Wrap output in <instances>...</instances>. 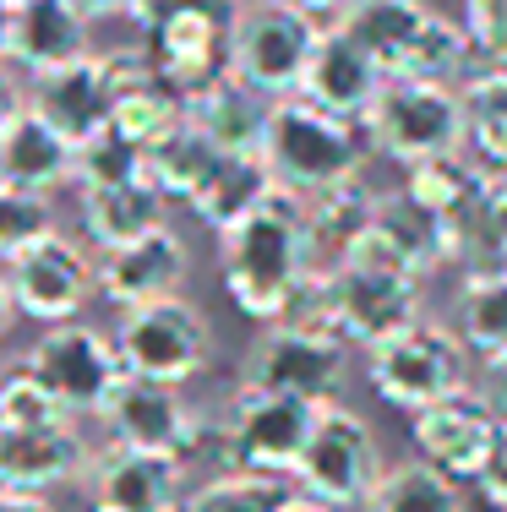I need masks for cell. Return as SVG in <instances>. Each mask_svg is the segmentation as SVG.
<instances>
[{
    "label": "cell",
    "instance_id": "cell-1",
    "mask_svg": "<svg viewBox=\"0 0 507 512\" xmlns=\"http://www.w3.org/2000/svg\"><path fill=\"white\" fill-rule=\"evenodd\" d=\"M317 267L306 229V202L295 191H273L257 213H246L235 229L219 235V278L224 295L235 300L240 316L251 322H279L295 300V289L306 284V273Z\"/></svg>",
    "mask_w": 507,
    "mask_h": 512
},
{
    "label": "cell",
    "instance_id": "cell-2",
    "mask_svg": "<svg viewBox=\"0 0 507 512\" xmlns=\"http://www.w3.org/2000/svg\"><path fill=\"white\" fill-rule=\"evenodd\" d=\"M371 142L360 120L328 115L311 99H279L268 115V137H262V164L273 169V186L295 191V197H317L338 180L366 175Z\"/></svg>",
    "mask_w": 507,
    "mask_h": 512
},
{
    "label": "cell",
    "instance_id": "cell-3",
    "mask_svg": "<svg viewBox=\"0 0 507 512\" xmlns=\"http://www.w3.org/2000/svg\"><path fill=\"white\" fill-rule=\"evenodd\" d=\"M322 28L311 11L289 6V0H235L229 6V55L224 71L257 88L262 99H295L306 82L311 50H317Z\"/></svg>",
    "mask_w": 507,
    "mask_h": 512
},
{
    "label": "cell",
    "instance_id": "cell-4",
    "mask_svg": "<svg viewBox=\"0 0 507 512\" xmlns=\"http://www.w3.org/2000/svg\"><path fill=\"white\" fill-rule=\"evenodd\" d=\"M371 153L388 164L409 169L426 158L464 153V99L453 82H426V77H382L377 99L360 115Z\"/></svg>",
    "mask_w": 507,
    "mask_h": 512
},
{
    "label": "cell",
    "instance_id": "cell-5",
    "mask_svg": "<svg viewBox=\"0 0 507 512\" xmlns=\"http://www.w3.org/2000/svg\"><path fill=\"white\" fill-rule=\"evenodd\" d=\"M322 404L289 393H262V387H235L224 409L213 414V474L219 469H257V474H289L311 442Z\"/></svg>",
    "mask_w": 507,
    "mask_h": 512
},
{
    "label": "cell",
    "instance_id": "cell-6",
    "mask_svg": "<svg viewBox=\"0 0 507 512\" xmlns=\"http://www.w3.org/2000/svg\"><path fill=\"white\" fill-rule=\"evenodd\" d=\"M366 382L382 404L415 414L475 387V360H469V344L453 327L415 322L366 349Z\"/></svg>",
    "mask_w": 507,
    "mask_h": 512
},
{
    "label": "cell",
    "instance_id": "cell-7",
    "mask_svg": "<svg viewBox=\"0 0 507 512\" xmlns=\"http://www.w3.org/2000/svg\"><path fill=\"white\" fill-rule=\"evenodd\" d=\"M115 349H120L126 376L186 387L213 365V322L186 295L126 306L115 316Z\"/></svg>",
    "mask_w": 507,
    "mask_h": 512
},
{
    "label": "cell",
    "instance_id": "cell-8",
    "mask_svg": "<svg viewBox=\"0 0 507 512\" xmlns=\"http://www.w3.org/2000/svg\"><path fill=\"white\" fill-rule=\"evenodd\" d=\"M382 447L371 436V425L344 404H322L317 425H311V442L295 463V491L311 502H328L338 512H360L366 496L382 480Z\"/></svg>",
    "mask_w": 507,
    "mask_h": 512
},
{
    "label": "cell",
    "instance_id": "cell-9",
    "mask_svg": "<svg viewBox=\"0 0 507 512\" xmlns=\"http://www.w3.org/2000/svg\"><path fill=\"white\" fill-rule=\"evenodd\" d=\"M22 365H28V371L50 387L60 404H66V414H77V420H99L104 404H110V393L126 382L115 333L82 322V316H77V322L44 327V333L28 344Z\"/></svg>",
    "mask_w": 507,
    "mask_h": 512
},
{
    "label": "cell",
    "instance_id": "cell-10",
    "mask_svg": "<svg viewBox=\"0 0 507 512\" xmlns=\"http://www.w3.org/2000/svg\"><path fill=\"white\" fill-rule=\"evenodd\" d=\"M99 425L120 447H142V453H169L191 469L197 458L213 453V420L191 404L180 387L148 382V376H126L110 393Z\"/></svg>",
    "mask_w": 507,
    "mask_h": 512
},
{
    "label": "cell",
    "instance_id": "cell-11",
    "mask_svg": "<svg viewBox=\"0 0 507 512\" xmlns=\"http://www.w3.org/2000/svg\"><path fill=\"white\" fill-rule=\"evenodd\" d=\"M349 376V344L333 333H306L289 322H268L251 338L240 360V387L289 393L306 404H338V387Z\"/></svg>",
    "mask_w": 507,
    "mask_h": 512
},
{
    "label": "cell",
    "instance_id": "cell-12",
    "mask_svg": "<svg viewBox=\"0 0 507 512\" xmlns=\"http://www.w3.org/2000/svg\"><path fill=\"white\" fill-rule=\"evenodd\" d=\"M328 295H333V322L344 344H382V338L404 333V327L426 322V278L398 273V267H377V262H355L338 256L328 267Z\"/></svg>",
    "mask_w": 507,
    "mask_h": 512
},
{
    "label": "cell",
    "instance_id": "cell-13",
    "mask_svg": "<svg viewBox=\"0 0 507 512\" xmlns=\"http://www.w3.org/2000/svg\"><path fill=\"white\" fill-rule=\"evenodd\" d=\"M6 284H11V300H17V316L39 327H55V322H77L88 311V300H99V278H93V256L55 235H44L39 246H28L22 256L6 262Z\"/></svg>",
    "mask_w": 507,
    "mask_h": 512
},
{
    "label": "cell",
    "instance_id": "cell-14",
    "mask_svg": "<svg viewBox=\"0 0 507 512\" xmlns=\"http://www.w3.org/2000/svg\"><path fill=\"white\" fill-rule=\"evenodd\" d=\"M77 491L88 512H180L186 507V463L169 453L104 442L88 453Z\"/></svg>",
    "mask_w": 507,
    "mask_h": 512
},
{
    "label": "cell",
    "instance_id": "cell-15",
    "mask_svg": "<svg viewBox=\"0 0 507 512\" xmlns=\"http://www.w3.org/2000/svg\"><path fill=\"white\" fill-rule=\"evenodd\" d=\"M497 436H502V414L480 398V387H464V393L442 398V404L409 414V442H415V458H426L431 469H442L458 485H475L480 480V469H486Z\"/></svg>",
    "mask_w": 507,
    "mask_h": 512
},
{
    "label": "cell",
    "instance_id": "cell-16",
    "mask_svg": "<svg viewBox=\"0 0 507 512\" xmlns=\"http://www.w3.org/2000/svg\"><path fill=\"white\" fill-rule=\"evenodd\" d=\"M142 50L153 55L159 77L180 93V99H186V93H197L202 82H213L224 71L229 17L213 6V0H186V6L169 11L159 28L142 33Z\"/></svg>",
    "mask_w": 507,
    "mask_h": 512
},
{
    "label": "cell",
    "instance_id": "cell-17",
    "mask_svg": "<svg viewBox=\"0 0 507 512\" xmlns=\"http://www.w3.org/2000/svg\"><path fill=\"white\" fill-rule=\"evenodd\" d=\"M93 278H99V300H110L115 311L169 300L191 278V246L164 224L120 251H93Z\"/></svg>",
    "mask_w": 507,
    "mask_h": 512
},
{
    "label": "cell",
    "instance_id": "cell-18",
    "mask_svg": "<svg viewBox=\"0 0 507 512\" xmlns=\"http://www.w3.org/2000/svg\"><path fill=\"white\" fill-rule=\"evenodd\" d=\"M104 77H110V126L137 148H153L169 126L186 120V99L159 77V66L142 44L104 55Z\"/></svg>",
    "mask_w": 507,
    "mask_h": 512
},
{
    "label": "cell",
    "instance_id": "cell-19",
    "mask_svg": "<svg viewBox=\"0 0 507 512\" xmlns=\"http://www.w3.org/2000/svg\"><path fill=\"white\" fill-rule=\"evenodd\" d=\"M88 453L93 447L77 420L44 425V431H0V491L55 496L82 480Z\"/></svg>",
    "mask_w": 507,
    "mask_h": 512
},
{
    "label": "cell",
    "instance_id": "cell-20",
    "mask_svg": "<svg viewBox=\"0 0 507 512\" xmlns=\"http://www.w3.org/2000/svg\"><path fill=\"white\" fill-rule=\"evenodd\" d=\"M22 104L50 120L71 148L88 142L93 131L110 126V77H104V55H82V60H71V66L28 77Z\"/></svg>",
    "mask_w": 507,
    "mask_h": 512
},
{
    "label": "cell",
    "instance_id": "cell-21",
    "mask_svg": "<svg viewBox=\"0 0 507 512\" xmlns=\"http://www.w3.org/2000/svg\"><path fill=\"white\" fill-rule=\"evenodd\" d=\"M77 180V148L50 126L44 115H33L28 104L0 126V186L33 191V197H55L60 186Z\"/></svg>",
    "mask_w": 507,
    "mask_h": 512
},
{
    "label": "cell",
    "instance_id": "cell-22",
    "mask_svg": "<svg viewBox=\"0 0 507 512\" xmlns=\"http://www.w3.org/2000/svg\"><path fill=\"white\" fill-rule=\"evenodd\" d=\"M382 77H388V71L360 50L355 39H344V33L328 22V28H322V39H317V50H311L306 82H300V99H311L317 109H328V115L360 120L371 109V99H377Z\"/></svg>",
    "mask_w": 507,
    "mask_h": 512
},
{
    "label": "cell",
    "instance_id": "cell-23",
    "mask_svg": "<svg viewBox=\"0 0 507 512\" xmlns=\"http://www.w3.org/2000/svg\"><path fill=\"white\" fill-rule=\"evenodd\" d=\"M88 28L71 0H17L11 6V66L22 77H44L55 66H71V60L93 55L88 50Z\"/></svg>",
    "mask_w": 507,
    "mask_h": 512
},
{
    "label": "cell",
    "instance_id": "cell-24",
    "mask_svg": "<svg viewBox=\"0 0 507 512\" xmlns=\"http://www.w3.org/2000/svg\"><path fill=\"white\" fill-rule=\"evenodd\" d=\"M268 115H273V99H262L257 88H246V82L229 77V71H219L213 82H202L197 93H186V120L219 153H262Z\"/></svg>",
    "mask_w": 507,
    "mask_h": 512
},
{
    "label": "cell",
    "instance_id": "cell-25",
    "mask_svg": "<svg viewBox=\"0 0 507 512\" xmlns=\"http://www.w3.org/2000/svg\"><path fill=\"white\" fill-rule=\"evenodd\" d=\"M426 22H431L426 0H349L333 17V28L344 39H355L388 77H398L409 50H415V39L426 33Z\"/></svg>",
    "mask_w": 507,
    "mask_h": 512
},
{
    "label": "cell",
    "instance_id": "cell-26",
    "mask_svg": "<svg viewBox=\"0 0 507 512\" xmlns=\"http://www.w3.org/2000/svg\"><path fill=\"white\" fill-rule=\"evenodd\" d=\"M273 191L279 186H273V169L262 164V153H224L186 207L197 213V224H208L213 235H224V229H235L246 213H257Z\"/></svg>",
    "mask_w": 507,
    "mask_h": 512
},
{
    "label": "cell",
    "instance_id": "cell-27",
    "mask_svg": "<svg viewBox=\"0 0 507 512\" xmlns=\"http://www.w3.org/2000/svg\"><path fill=\"white\" fill-rule=\"evenodd\" d=\"M164 224H169V202L148 180H126V186H110V191H82V229H88L93 251H120Z\"/></svg>",
    "mask_w": 507,
    "mask_h": 512
},
{
    "label": "cell",
    "instance_id": "cell-28",
    "mask_svg": "<svg viewBox=\"0 0 507 512\" xmlns=\"http://www.w3.org/2000/svg\"><path fill=\"white\" fill-rule=\"evenodd\" d=\"M306 202V229H311V251H317V267H333L344 246L360 235V229L377 218L382 191L371 186L366 175L355 180H338V186L317 191V197H300Z\"/></svg>",
    "mask_w": 507,
    "mask_h": 512
},
{
    "label": "cell",
    "instance_id": "cell-29",
    "mask_svg": "<svg viewBox=\"0 0 507 512\" xmlns=\"http://www.w3.org/2000/svg\"><path fill=\"white\" fill-rule=\"evenodd\" d=\"M464 99V148L469 158L507 175V66H475L458 82Z\"/></svg>",
    "mask_w": 507,
    "mask_h": 512
},
{
    "label": "cell",
    "instance_id": "cell-30",
    "mask_svg": "<svg viewBox=\"0 0 507 512\" xmlns=\"http://www.w3.org/2000/svg\"><path fill=\"white\" fill-rule=\"evenodd\" d=\"M219 158L224 153L213 148L191 120H180V126H169L153 148H142V180H148L164 202H191Z\"/></svg>",
    "mask_w": 507,
    "mask_h": 512
},
{
    "label": "cell",
    "instance_id": "cell-31",
    "mask_svg": "<svg viewBox=\"0 0 507 512\" xmlns=\"http://www.w3.org/2000/svg\"><path fill=\"white\" fill-rule=\"evenodd\" d=\"M458 338L469 344V355H502L507 349V262H480L464 267L458 278Z\"/></svg>",
    "mask_w": 507,
    "mask_h": 512
},
{
    "label": "cell",
    "instance_id": "cell-32",
    "mask_svg": "<svg viewBox=\"0 0 507 512\" xmlns=\"http://www.w3.org/2000/svg\"><path fill=\"white\" fill-rule=\"evenodd\" d=\"M360 512H464V485L431 469L426 458H404L382 469L377 491L366 496Z\"/></svg>",
    "mask_w": 507,
    "mask_h": 512
},
{
    "label": "cell",
    "instance_id": "cell-33",
    "mask_svg": "<svg viewBox=\"0 0 507 512\" xmlns=\"http://www.w3.org/2000/svg\"><path fill=\"white\" fill-rule=\"evenodd\" d=\"M295 496L289 474H257V469H219L186 491L180 512H284Z\"/></svg>",
    "mask_w": 507,
    "mask_h": 512
},
{
    "label": "cell",
    "instance_id": "cell-34",
    "mask_svg": "<svg viewBox=\"0 0 507 512\" xmlns=\"http://www.w3.org/2000/svg\"><path fill=\"white\" fill-rule=\"evenodd\" d=\"M475 66H480V55H475V39L464 33V22H458V17H442V11H431L426 33L415 39V50H409V60H404V71H398V77L464 82Z\"/></svg>",
    "mask_w": 507,
    "mask_h": 512
},
{
    "label": "cell",
    "instance_id": "cell-35",
    "mask_svg": "<svg viewBox=\"0 0 507 512\" xmlns=\"http://www.w3.org/2000/svg\"><path fill=\"white\" fill-rule=\"evenodd\" d=\"M126 180H142V148L126 142L115 126L93 131L88 142H77V191H110L126 186Z\"/></svg>",
    "mask_w": 507,
    "mask_h": 512
},
{
    "label": "cell",
    "instance_id": "cell-36",
    "mask_svg": "<svg viewBox=\"0 0 507 512\" xmlns=\"http://www.w3.org/2000/svg\"><path fill=\"white\" fill-rule=\"evenodd\" d=\"M66 420H77V414H66V404L28 365L0 376V431H44V425H66Z\"/></svg>",
    "mask_w": 507,
    "mask_h": 512
},
{
    "label": "cell",
    "instance_id": "cell-37",
    "mask_svg": "<svg viewBox=\"0 0 507 512\" xmlns=\"http://www.w3.org/2000/svg\"><path fill=\"white\" fill-rule=\"evenodd\" d=\"M44 235H55V202L17 186H0V267L28 246H39Z\"/></svg>",
    "mask_w": 507,
    "mask_h": 512
},
{
    "label": "cell",
    "instance_id": "cell-38",
    "mask_svg": "<svg viewBox=\"0 0 507 512\" xmlns=\"http://www.w3.org/2000/svg\"><path fill=\"white\" fill-rule=\"evenodd\" d=\"M458 22L475 39L480 66H507V0H464Z\"/></svg>",
    "mask_w": 507,
    "mask_h": 512
},
{
    "label": "cell",
    "instance_id": "cell-39",
    "mask_svg": "<svg viewBox=\"0 0 507 512\" xmlns=\"http://www.w3.org/2000/svg\"><path fill=\"white\" fill-rule=\"evenodd\" d=\"M480 262H507V175H491L480 202Z\"/></svg>",
    "mask_w": 507,
    "mask_h": 512
},
{
    "label": "cell",
    "instance_id": "cell-40",
    "mask_svg": "<svg viewBox=\"0 0 507 512\" xmlns=\"http://www.w3.org/2000/svg\"><path fill=\"white\" fill-rule=\"evenodd\" d=\"M475 485H480L491 512H507V420H502V436H497V447H491V458H486Z\"/></svg>",
    "mask_w": 507,
    "mask_h": 512
},
{
    "label": "cell",
    "instance_id": "cell-41",
    "mask_svg": "<svg viewBox=\"0 0 507 512\" xmlns=\"http://www.w3.org/2000/svg\"><path fill=\"white\" fill-rule=\"evenodd\" d=\"M475 387H480V398H486V404L507 420V349H502V355H486V360H480Z\"/></svg>",
    "mask_w": 507,
    "mask_h": 512
},
{
    "label": "cell",
    "instance_id": "cell-42",
    "mask_svg": "<svg viewBox=\"0 0 507 512\" xmlns=\"http://www.w3.org/2000/svg\"><path fill=\"white\" fill-rule=\"evenodd\" d=\"M17 109H22V88H17V77H11V60H0V126H6Z\"/></svg>",
    "mask_w": 507,
    "mask_h": 512
},
{
    "label": "cell",
    "instance_id": "cell-43",
    "mask_svg": "<svg viewBox=\"0 0 507 512\" xmlns=\"http://www.w3.org/2000/svg\"><path fill=\"white\" fill-rule=\"evenodd\" d=\"M71 6H77L88 22H104V17H126L131 0H71Z\"/></svg>",
    "mask_w": 507,
    "mask_h": 512
},
{
    "label": "cell",
    "instance_id": "cell-44",
    "mask_svg": "<svg viewBox=\"0 0 507 512\" xmlns=\"http://www.w3.org/2000/svg\"><path fill=\"white\" fill-rule=\"evenodd\" d=\"M0 512H55L50 496H17V491H0Z\"/></svg>",
    "mask_w": 507,
    "mask_h": 512
},
{
    "label": "cell",
    "instance_id": "cell-45",
    "mask_svg": "<svg viewBox=\"0 0 507 512\" xmlns=\"http://www.w3.org/2000/svg\"><path fill=\"white\" fill-rule=\"evenodd\" d=\"M289 6H300V11H311V17H317V22H333V17H338V11H344V6H349V0H289Z\"/></svg>",
    "mask_w": 507,
    "mask_h": 512
},
{
    "label": "cell",
    "instance_id": "cell-46",
    "mask_svg": "<svg viewBox=\"0 0 507 512\" xmlns=\"http://www.w3.org/2000/svg\"><path fill=\"white\" fill-rule=\"evenodd\" d=\"M11 322H17V300H11V284H6V267H0V338L11 333Z\"/></svg>",
    "mask_w": 507,
    "mask_h": 512
},
{
    "label": "cell",
    "instance_id": "cell-47",
    "mask_svg": "<svg viewBox=\"0 0 507 512\" xmlns=\"http://www.w3.org/2000/svg\"><path fill=\"white\" fill-rule=\"evenodd\" d=\"M11 6H17V0H0V60L11 55Z\"/></svg>",
    "mask_w": 507,
    "mask_h": 512
},
{
    "label": "cell",
    "instance_id": "cell-48",
    "mask_svg": "<svg viewBox=\"0 0 507 512\" xmlns=\"http://www.w3.org/2000/svg\"><path fill=\"white\" fill-rule=\"evenodd\" d=\"M284 512H338V507H328V502H311V496H300V491H295Z\"/></svg>",
    "mask_w": 507,
    "mask_h": 512
}]
</instances>
